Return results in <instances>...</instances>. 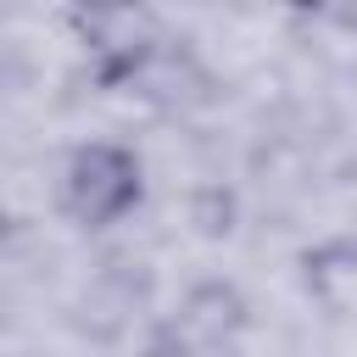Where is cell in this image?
I'll return each instance as SVG.
<instances>
[{
	"mask_svg": "<svg viewBox=\"0 0 357 357\" xmlns=\"http://www.w3.org/2000/svg\"><path fill=\"white\" fill-rule=\"evenodd\" d=\"M134 201H139V162L123 145H84L61 167V206L84 229L117 223Z\"/></svg>",
	"mask_w": 357,
	"mask_h": 357,
	"instance_id": "obj_1",
	"label": "cell"
}]
</instances>
